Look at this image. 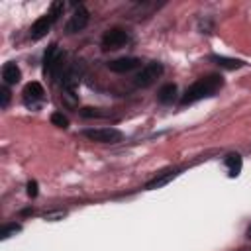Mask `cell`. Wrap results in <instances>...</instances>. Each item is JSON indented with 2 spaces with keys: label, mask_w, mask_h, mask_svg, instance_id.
<instances>
[{
  "label": "cell",
  "mask_w": 251,
  "mask_h": 251,
  "mask_svg": "<svg viewBox=\"0 0 251 251\" xmlns=\"http://www.w3.org/2000/svg\"><path fill=\"white\" fill-rule=\"evenodd\" d=\"M222 84H224V80H222L220 75H208V76L196 80V82L184 92V96L180 98V104L186 106V104H194V102H198V100H202V98L214 96V94L222 88Z\"/></svg>",
  "instance_id": "1"
},
{
  "label": "cell",
  "mask_w": 251,
  "mask_h": 251,
  "mask_svg": "<svg viewBox=\"0 0 251 251\" xmlns=\"http://www.w3.org/2000/svg\"><path fill=\"white\" fill-rule=\"evenodd\" d=\"M161 75H163V65L157 63V61H153V63H147V65H143V67L139 69V73L133 76V82H135V86H139V88H147V86H151Z\"/></svg>",
  "instance_id": "2"
},
{
  "label": "cell",
  "mask_w": 251,
  "mask_h": 251,
  "mask_svg": "<svg viewBox=\"0 0 251 251\" xmlns=\"http://www.w3.org/2000/svg\"><path fill=\"white\" fill-rule=\"evenodd\" d=\"M82 135L96 143H118L124 137L122 131L116 127H92V129H84Z\"/></svg>",
  "instance_id": "3"
},
{
  "label": "cell",
  "mask_w": 251,
  "mask_h": 251,
  "mask_svg": "<svg viewBox=\"0 0 251 251\" xmlns=\"http://www.w3.org/2000/svg\"><path fill=\"white\" fill-rule=\"evenodd\" d=\"M129 43V35L126 29L122 27H112L102 35V47L106 51H114V49H122Z\"/></svg>",
  "instance_id": "4"
},
{
  "label": "cell",
  "mask_w": 251,
  "mask_h": 251,
  "mask_svg": "<svg viewBox=\"0 0 251 251\" xmlns=\"http://www.w3.org/2000/svg\"><path fill=\"white\" fill-rule=\"evenodd\" d=\"M88 20H90L88 10L82 4H76L75 10H73V14H71V18H69V22H67V33H78V31H82L88 25Z\"/></svg>",
  "instance_id": "5"
},
{
  "label": "cell",
  "mask_w": 251,
  "mask_h": 251,
  "mask_svg": "<svg viewBox=\"0 0 251 251\" xmlns=\"http://www.w3.org/2000/svg\"><path fill=\"white\" fill-rule=\"evenodd\" d=\"M82 75H84V65L82 63H75V65H69L65 69V73L61 75V82H63V90H75L80 80H82Z\"/></svg>",
  "instance_id": "6"
},
{
  "label": "cell",
  "mask_w": 251,
  "mask_h": 251,
  "mask_svg": "<svg viewBox=\"0 0 251 251\" xmlns=\"http://www.w3.org/2000/svg\"><path fill=\"white\" fill-rule=\"evenodd\" d=\"M24 102H25V106H29V108H39L41 106V102H43V98H45V90H43V86L39 84V82H27L25 86H24Z\"/></svg>",
  "instance_id": "7"
},
{
  "label": "cell",
  "mask_w": 251,
  "mask_h": 251,
  "mask_svg": "<svg viewBox=\"0 0 251 251\" xmlns=\"http://www.w3.org/2000/svg\"><path fill=\"white\" fill-rule=\"evenodd\" d=\"M57 20L47 12L45 16H41V18H37L35 22H33V25H31V29H29V37L31 39H41L43 35H47V31L51 29V25L55 24Z\"/></svg>",
  "instance_id": "8"
},
{
  "label": "cell",
  "mask_w": 251,
  "mask_h": 251,
  "mask_svg": "<svg viewBox=\"0 0 251 251\" xmlns=\"http://www.w3.org/2000/svg\"><path fill=\"white\" fill-rule=\"evenodd\" d=\"M137 67H141V61L137 57H120V59H114V61L108 63V69L112 73H120V75L129 73V71H133Z\"/></svg>",
  "instance_id": "9"
},
{
  "label": "cell",
  "mask_w": 251,
  "mask_h": 251,
  "mask_svg": "<svg viewBox=\"0 0 251 251\" xmlns=\"http://www.w3.org/2000/svg\"><path fill=\"white\" fill-rule=\"evenodd\" d=\"M178 175H180V169H169V171H163V173H159L155 178H151V180L145 184V188H147V190H155V188H161V186L169 184L173 178H176Z\"/></svg>",
  "instance_id": "10"
},
{
  "label": "cell",
  "mask_w": 251,
  "mask_h": 251,
  "mask_svg": "<svg viewBox=\"0 0 251 251\" xmlns=\"http://www.w3.org/2000/svg\"><path fill=\"white\" fill-rule=\"evenodd\" d=\"M20 78H22V71H20V67L14 61H10V63H6L2 67V80H4L6 86L20 82Z\"/></svg>",
  "instance_id": "11"
},
{
  "label": "cell",
  "mask_w": 251,
  "mask_h": 251,
  "mask_svg": "<svg viewBox=\"0 0 251 251\" xmlns=\"http://www.w3.org/2000/svg\"><path fill=\"white\" fill-rule=\"evenodd\" d=\"M63 51L59 49V45L57 43H51L49 47H47V51H45V57H43V71H45V75H49L51 73V69H53V65H55V61L59 59V55H61Z\"/></svg>",
  "instance_id": "12"
},
{
  "label": "cell",
  "mask_w": 251,
  "mask_h": 251,
  "mask_svg": "<svg viewBox=\"0 0 251 251\" xmlns=\"http://www.w3.org/2000/svg\"><path fill=\"white\" fill-rule=\"evenodd\" d=\"M175 98H176V84H173V82L163 84V86L159 88V92H157V100H159L161 104H173Z\"/></svg>",
  "instance_id": "13"
},
{
  "label": "cell",
  "mask_w": 251,
  "mask_h": 251,
  "mask_svg": "<svg viewBox=\"0 0 251 251\" xmlns=\"http://www.w3.org/2000/svg\"><path fill=\"white\" fill-rule=\"evenodd\" d=\"M216 65H220L222 69H229V71H233V69H241L245 63L241 61V59H231V57H224V55H212L210 57Z\"/></svg>",
  "instance_id": "14"
},
{
  "label": "cell",
  "mask_w": 251,
  "mask_h": 251,
  "mask_svg": "<svg viewBox=\"0 0 251 251\" xmlns=\"http://www.w3.org/2000/svg\"><path fill=\"white\" fill-rule=\"evenodd\" d=\"M224 163H226V167H227V171H229V176H237V175L241 173V165H243V161H241V157H239L237 153H229V155H226Z\"/></svg>",
  "instance_id": "15"
},
{
  "label": "cell",
  "mask_w": 251,
  "mask_h": 251,
  "mask_svg": "<svg viewBox=\"0 0 251 251\" xmlns=\"http://www.w3.org/2000/svg\"><path fill=\"white\" fill-rule=\"evenodd\" d=\"M51 124L53 126H57V127H69V120H67V116H63L61 112H53L51 114Z\"/></svg>",
  "instance_id": "16"
},
{
  "label": "cell",
  "mask_w": 251,
  "mask_h": 251,
  "mask_svg": "<svg viewBox=\"0 0 251 251\" xmlns=\"http://www.w3.org/2000/svg\"><path fill=\"white\" fill-rule=\"evenodd\" d=\"M20 229H22V226H20V224H6V226L2 227V231H0V237H2V239H8L10 235L18 233Z\"/></svg>",
  "instance_id": "17"
},
{
  "label": "cell",
  "mask_w": 251,
  "mask_h": 251,
  "mask_svg": "<svg viewBox=\"0 0 251 251\" xmlns=\"http://www.w3.org/2000/svg\"><path fill=\"white\" fill-rule=\"evenodd\" d=\"M80 114L84 118H106L108 116V112H100L98 108H82Z\"/></svg>",
  "instance_id": "18"
},
{
  "label": "cell",
  "mask_w": 251,
  "mask_h": 251,
  "mask_svg": "<svg viewBox=\"0 0 251 251\" xmlns=\"http://www.w3.org/2000/svg\"><path fill=\"white\" fill-rule=\"evenodd\" d=\"M63 100L67 106H76V94L75 90H63Z\"/></svg>",
  "instance_id": "19"
},
{
  "label": "cell",
  "mask_w": 251,
  "mask_h": 251,
  "mask_svg": "<svg viewBox=\"0 0 251 251\" xmlns=\"http://www.w3.org/2000/svg\"><path fill=\"white\" fill-rule=\"evenodd\" d=\"M8 104H10V90H8V86L4 84V86L0 88V106L6 108Z\"/></svg>",
  "instance_id": "20"
},
{
  "label": "cell",
  "mask_w": 251,
  "mask_h": 251,
  "mask_svg": "<svg viewBox=\"0 0 251 251\" xmlns=\"http://www.w3.org/2000/svg\"><path fill=\"white\" fill-rule=\"evenodd\" d=\"M37 192H39V190H37V182H35V180H29V182H27V196H29V198H35Z\"/></svg>",
  "instance_id": "21"
},
{
  "label": "cell",
  "mask_w": 251,
  "mask_h": 251,
  "mask_svg": "<svg viewBox=\"0 0 251 251\" xmlns=\"http://www.w3.org/2000/svg\"><path fill=\"white\" fill-rule=\"evenodd\" d=\"M65 212H47L45 214V220H55V218H63Z\"/></svg>",
  "instance_id": "22"
},
{
  "label": "cell",
  "mask_w": 251,
  "mask_h": 251,
  "mask_svg": "<svg viewBox=\"0 0 251 251\" xmlns=\"http://www.w3.org/2000/svg\"><path fill=\"white\" fill-rule=\"evenodd\" d=\"M247 237L251 239V224H249V227H247Z\"/></svg>",
  "instance_id": "23"
}]
</instances>
